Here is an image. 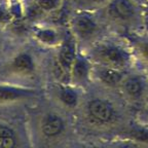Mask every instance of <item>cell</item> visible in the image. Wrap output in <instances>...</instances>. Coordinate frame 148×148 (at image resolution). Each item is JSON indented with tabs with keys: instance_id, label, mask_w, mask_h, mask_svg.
<instances>
[{
	"instance_id": "11",
	"label": "cell",
	"mask_w": 148,
	"mask_h": 148,
	"mask_svg": "<svg viewBox=\"0 0 148 148\" xmlns=\"http://www.w3.org/2000/svg\"><path fill=\"white\" fill-rule=\"evenodd\" d=\"M35 37L39 42L47 45L56 44L59 40V34L51 28H42L35 32Z\"/></svg>"
},
{
	"instance_id": "13",
	"label": "cell",
	"mask_w": 148,
	"mask_h": 148,
	"mask_svg": "<svg viewBox=\"0 0 148 148\" xmlns=\"http://www.w3.org/2000/svg\"><path fill=\"white\" fill-rule=\"evenodd\" d=\"M125 90L127 94L132 98H138L141 96L143 86H142L141 81L138 78H131L127 80L125 84Z\"/></svg>"
},
{
	"instance_id": "18",
	"label": "cell",
	"mask_w": 148,
	"mask_h": 148,
	"mask_svg": "<svg viewBox=\"0 0 148 148\" xmlns=\"http://www.w3.org/2000/svg\"><path fill=\"white\" fill-rule=\"evenodd\" d=\"M3 1H6V0H0V3H1V2H3Z\"/></svg>"
},
{
	"instance_id": "12",
	"label": "cell",
	"mask_w": 148,
	"mask_h": 148,
	"mask_svg": "<svg viewBox=\"0 0 148 148\" xmlns=\"http://www.w3.org/2000/svg\"><path fill=\"white\" fill-rule=\"evenodd\" d=\"M99 77L102 81L109 86H115L121 79V74L117 69L111 67H104L99 71Z\"/></svg>"
},
{
	"instance_id": "17",
	"label": "cell",
	"mask_w": 148,
	"mask_h": 148,
	"mask_svg": "<svg viewBox=\"0 0 148 148\" xmlns=\"http://www.w3.org/2000/svg\"><path fill=\"white\" fill-rule=\"evenodd\" d=\"M84 1H88V2H95V1H98V0H84Z\"/></svg>"
},
{
	"instance_id": "5",
	"label": "cell",
	"mask_w": 148,
	"mask_h": 148,
	"mask_svg": "<svg viewBox=\"0 0 148 148\" xmlns=\"http://www.w3.org/2000/svg\"><path fill=\"white\" fill-rule=\"evenodd\" d=\"M21 145L18 130L7 119L0 118V147L12 148Z\"/></svg>"
},
{
	"instance_id": "4",
	"label": "cell",
	"mask_w": 148,
	"mask_h": 148,
	"mask_svg": "<svg viewBox=\"0 0 148 148\" xmlns=\"http://www.w3.org/2000/svg\"><path fill=\"white\" fill-rule=\"evenodd\" d=\"M65 123L60 115L56 113H47L43 116L40 123L41 134L47 139H55L63 134Z\"/></svg>"
},
{
	"instance_id": "9",
	"label": "cell",
	"mask_w": 148,
	"mask_h": 148,
	"mask_svg": "<svg viewBox=\"0 0 148 148\" xmlns=\"http://www.w3.org/2000/svg\"><path fill=\"white\" fill-rule=\"evenodd\" d=\"M88 72L90 68L86 61L77 56L71 69V79L76 82H82L88 78Z\"/></svg>"
},
{
	"instance_id": "6",
	"label": "cell",
	"mask_w": 148,
	"mask_h": 148,
	"mask_svg": "<svg viewBox=\"0 0 148 148\" xmlns=\"http://www.w3.org/2000/svg\"><path fill=\"white\" fill-rule=\"evenodd\" d=\"M88 112L90 117L100 123H107L112 117V108L102 100H92L88 105Z\"/></svg>"
},
{
	"instance_id": "10",
	"label": "cell",
	"mask_w": 148,
	"mask_h": 148,
	"mask_svg": "<svg viewBox=\"0 0 148 148\" xmlns=\"http://www.w3.org/2000/svg\"><path fill=\"white\" fill-rule=\"evenodd\" d=\"M58 98L65 106L73 108L78 103V96L77 92L71 88H68L67 86H60L58 90Z\"/></svg>"
},
{
	"instance_id": "14",
	"label": "cell",
	"mask_w": 148,
	"mask_h": 148,
	"mask_svg": "<svg viewBox=\"0 0 148 148\" xmlns=\"http://www.w3.org/2000/svg\"><path fill=\"white\" fill-rule=\"evenodd\" d=\"M37 8L43 12H53L58 8L60 0H35Z\"/></svg>"
},
{
	"instance_id": "15",
	"label": "cell",
	"mask_w": 148,
	"mask_h": 148,
	"mask_svg": "<svg viewBox=\"0 0 148 148\" xmlns=\"http://www.w3.org/2000/svg\"><path fill=\"white\" fill-rule=\"evenodd\" d=\"M139 51H140V53H141L142 58L148 62V42H144V43L140 44V46H139Z\"/></svg>"
},
{
	"instance_id": "1",
	"label": "cell",
	"mask_w": 148,
	"mask_h": 148,
	"mask_svg": "<svg viewBox=\"0 0 148 148\" xmlns=\"http://www.w3.org/2000/svg\"><path fill=\"white\" fill-rule=\"evenodd\" d=\"M76 57L75 42L72 38H67L66 40H64L61 46L55 67L57 76L61 80L67 81L71 79V69Z\"/></svg>"
},
{
	"instance_id": "8",
	"label": "cell",
	"mask_w": 148,
	"mask_h": 148,
	"mask_svg": "<svg viewBox=\"0 0 148 148\" xmlns=\"http://www.w3.org/2000/svg\"><path fill=\"white\" fill-rule=\"evenodd\" d=\"M111 12L116 18L127 20L135 14V9L130 0H115L111 7Z\"/></svg>"
},
{
	"instance_id": "7",
	"label": "cell",
	"mask_w": 148,
	"mask_h": 148,
	"mask_svg": "<svg viewBox=\"0 0 148 148\" xmlns=\"http://www.w3.org/2000/svg\"><path fill=\"white\" fill-rule=\"evenodd\" d=\"M96 29H97V25L95 21L88 16L81 14V16H76L74 20V30L81 38L90 37V35L95 33Z\"/></svg>"
},
{
	"instance_id": "16",
	"label": "cell",
	"mask_w": 148,
	"mask_h": 148,
	"mask_svg": "<svg viewBox=\"0 0 148 148\" xmlns=\"http://www.w3.org/2000/svg\"><path fill=\"white\" fill-rule=\"evenodd\" d=\"M4 53H5V49H4V44H3V39L0 37V61L2 60V59L5 57Z\"/></svg>"
},
{
	"instance_id": "2",
	"label": "cell",
	"mask_w": 148,
	"mask_h": 148,
	"mask_svg": "<svg viewBox=\"0 0 148 148\" xmlns=\"http://www.w3.org/2000/svg\"><path fill=\"white\" fill-rule=\"evenodd\" d=\"M34 95V90L20 84L0 81V107H8L24 100L30 99Z\"/></svg>"
},
{
	"instance_id": "3",
	"label": "cell",
	"mask_w": 148,
	"mask_h": 148,
	"mask_svg": "<svg viewBox=\"0 0 148 148\" xmlns=\"http://www.w3.org/2000/svg\"><path fill=\"white\" fill-rule=\"evenodd\" d=\"M95 57L103 65L115 69L123 67L127 61L123 51L113 45L99 46L95 51Z\"/></svg>"
}]
</instances>
